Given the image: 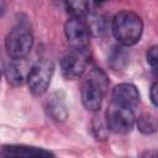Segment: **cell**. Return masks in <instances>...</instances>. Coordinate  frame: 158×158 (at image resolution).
Masks as SVG:
<instances>
[{
	"instance_id": "obj_9",
	"label": "cell",
	"mask_w": 158,
	"mask_h": 158,
	"mask_svg": "<svg viewBox=\"0 0 158 158\" xmlns=\"http://www.w3.org/2000/svg\"><path fill=\"white\" fill-rule=\"evenodd\" d=\"M112 104L133 110L139 102L138 89L131 83H121L112 89Z\"/></svg>"
},
{
	"instance_id": "obj_15",
	"label": "cell",
	"mask_w": 158,
	"mask_h": 158,
	"mask_svg": "<svg viewBox=\"0 0 158 158\" xmlns=\"http://www.w3.org/2000/svg\"><path fill=\"white\" fill-rule=\"evenodd\" d=\"M86 23L89 26V30H90V33L93 35H102L106 30V21L104 20V17L99 14H90L88 17H86Z\"/></svg>"
},
{
	"instance_id": "obj_11",
	"label": "cell",
	"mask_w": 158,
	"mask_h": 158,
	"mask_svg": "<svg viewBox=\"0 0 158 158\" xmlns=\"http://www.w3.org/2000/svg\"><path fill=\"white\" fill-rule=\"evenodd\" d=\"M67 12L70 15V17L74 19H83L85 20L91 12H93V2L89 1H67L65 4Z\"/></svg>"
},
{
	"instance_id": "obj_5",
	"label": "cell",
	"mask_w": 158,
	"mask_h": 158,
	"mask_svg": "<svg viewBox=\"0 0 158 158\" xmlns=\"http://www.w3.org/2000/svg\"><path fill=\"white\" fill-rule=\"evenodd\" d=\"M105 122L110 131L120 135H126L132 131L136 123V118L133 115V110L111 104L106 110Z\"/></svg>"
},
{
	"instance_id": "obj_17",
	"label": "cell",
	"mask_w": 158,
	"mask_h": 158,
	"mask_svg": "<svg viewBox=\"0 0 158 158\" xmlns=\"http://www.w3.org/2000/svg\"><path fill=\"white\" fill-rule=\"evenodd\" d=\"M147 63L151 65V68H153L154 70L158 72V46H153L148 49L147 52Z\"/></svg>"
},
{
	"instance_id": "obj_1",
	"label": "cell",
	"mask_w": 158,
	"mask_h": 158,
	"mask_svg": "<svg viewBox=\"0 0 158 158\" xmlns=\"http://www.w3.org/2000/svg\"><path fill=\"white\" fill-rule=\"evenodd\" d=\"M111 31L121 46L130 47L141 40L143 32V21L138 14L130 10H122L114 16Z\"/></svg>"
},
{
	"instance_id": "obj_8",
	"label": "cell",
	"mask_w": 158,
	"mask_h": 158,
	"mask_svg": "<svg viewBox=\"0 0 158 158\" xmlns=\"http://www.w3.org/2000/svg\"><path fill=\"white\" fill-rule=\"evenodd\" d=\"M31 69L32 67L28 65L26 59H10L4 68V75L9 84L21 86L27 83Z\"/></svg>"
},
{
	"instance_id": "obj_3",
	"label": "cell",
	"mask_w": 158,
	"mask_h": 158,
	"mask_svg": "<svg viewBox=\"0 0 158 158\" xmlns=\"http://www.w3.org/2000/svg\"><path fill=\"white\" fill-rule=\"evenodd\" d=\"M33 46V35L28 26L17 25L6 36L5 48L11 59H25Z\"/></svg>"
},
{
	"instance_id": "obj_2",
	"label": "cell",
	"mask_w": 158,
	"mask_h": 158,
	"mask_svg": "<svg viewBox=\"0 0 158 158\" xmlns=\"http://www.w3.org/2000/svg\"><path fill=\"white\" fill-rule=\"evenodd\" d=\"M109 88V78L100 68H93L81 84V102L88 111L98 112Z\"/></svg>"
},
{
	"instance_id": "obj_18",
	"label": "cell",
	"mask_w": 158,
	"mask_h": 158,
	"mask_svg": "<svg viewBox=\"0 0 158 158\" xmlns=\"http://www.w3.org/2000/svg\"><path fill=\"white\" fill-rule=\"evenodd\" d=\"M149 95H151V100H152L153 105L158 107V81H156V83L152 84Z\"/></svg>"
},
{
	"instance_id": "obj_19",
	"label": "cell",
	"mask_w": 158,
	"mask_h": 158,
	"mask_svg": "<svg viewBox=\"0 0 158 158\" xmlns=\"http://www.w3.org/2000/svg\"><path fill=\"white\" fill-rule=\"evenodd\" d=\"M139 158H158V151H147Z\"/></svg>"
},
{
	"instance_id": "obj_13",
	"label": "cell",
	"mask_w": 158,
	"mask_h": 158,
	"mask_svg": "<svg viewBox=\"0 0 158 158\" xmlns=\"http://www.w3.org/2000/svg\"><path fill=\"white\" fill-rule=\"evenodd\" d=\"M137 127L144 135H152L158 128V121L152 114H142L137 118Z\"/></svg>"
},
{
	"instance_id": "obj_12",
	"label": "cell",
	"mask_w": 158,
	"mask_h": 158,
	"mask_svg": "<svg viewBox=\"0 0 158 158\" xmlns=\"http://www.w3.org/2000/svg\"><path fill=\"white\" fill-rule=\"evenodd\" d=\"M48 112L56 121H64L67 118V107L62 98L54 95L48 101Z\"/></svg>"
},
{
	"instance_id": "obj_6",
	"label": "cell",
	"mask_w": 158,
	"mask_h": 158,
	"mask_svg": "<svg viewBox=\"0 0 158 158\" xmlns=\"http://www.w3.org/2000/svg\"><path fill=\"white\" fill-rule=\"evenodd\" d=\"M64 33L72 49L86 52L91 33L85 20L70 17L64 25Z\"/></svg>"
},
{
	"instance_id": "obj_14",
	"label": "cell",
	"mask_w": 158,
	"mask_h": 158,
	"mask_svg": "<svg viewBox=\"0 0 158 158\" xmlns=\"http://www.w3.org/2000/svg\"><path fill=\"white\" fill-rule=\"evenodd\" d=\"M109 62L116 70H121L128 63V53L122 47H115L109 57Z\"/></svg>"
},
{
	"instance_id": "obj_4",
	"label": "cell",
	"mask_w": 158,
	"mask_h": 158,
	"mask_svg": "<svg viewBox=\"0 0 158 158\" xmlns=\"http://www.w3.org/2000/svg\"><path fill=\"white\" fill-rule=\"evenodd\" d=\"M54 73V63L51 59H40L38 62H36L32 65L28 80H27V85L30 91L33 95H43L52 80Z\"/></svg>"
},
{
	"instance_id": "obj_10",
	"label": "cell",
	"mask_w": 158,
	"mask_h": 158,
	"mask_svg": "<svg viewBox=\"0 0 158 158\" xmlns=\"http://www.w3.org/2000/svg\"><path fill=\"white\" fill-rule=\"evenodd\" d=\"M2 158H56L51 152L30 146L11 144L2 147Z\"/></svg>"
},
{
	"instance_id": "obj_16",
	"label": "cell",
	"mask_w": 158,
	"mask_h": 158,
	"mask_svg": "<svg viewBox=\"0 0 158 158\" xmlns=\"http://www.w3.org/2000/svg\"><path fill=\"white\" fill-rule=\"evenodd\" d=\"M105 125H106V122H105ZM105 125L100 118L94 117V120H93V132H94V135L98 139H105L106 138V130H109V128Z\"/></svg>"
},
{
	"instance_id": "obj_7",
	"label": "cell",
	"mask_w": 158,
	"mask_h": 158,
	"mask_svg": "<svg viewBox=\"0 0 158 158\" xmlns=\"http://www.w3.org/2000/svg\"><path fill=\"white\" fill-rule=\"evenodd\" d=\"M88 64V54L83 51L72 49L67 53L60 60V70L62 75L67 80L78 79L85 70Z\"/></svg>"
}]
</instances>
